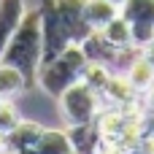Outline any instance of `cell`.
I'll list each match as a JSON object with an SVG mask.
<instances>
[{
	"instance_id": "obj_19",
	"label": "cell",
	"mask_w": 154,
	"mask_h": 154,
	"mask_svg": "<svg viewBox=\"0 0 154 154\" xmlns=\"http://www.w3.org/2000/svg\"><path fill=\"white\" fill-rule=\"evenodd\" d=\"M3 154H35V149H22V152H3Z\"/></svg>"
},
{
	"instance_id": "obj_20",
	"label": "cell",
	"mask_w": 154,
	"mask_h": 154,
	"mask_svg": "<svg viewBox=\"0 0 154 154\" xmlns=\"http://www.w3.org/2000/svg\"><path fill=\"white\" fill-rule=\"evenodd\" d=\"M111 3H114V5H122V3H125V0H111Z\"/></svg>"
},
{
	"instance_id": "obj_15",
	"label": "cell",
	"mask_w": 154,
	"mask_h": 154,
	"mask_svg": "<svg viewBox=\"0 0 154 154\" xmlns=\"http://www.w3.org/2000/svg\"><path fill=\"white\" fill-rule=\"evenodd\" d=\"M100 32L114 43V46H119V49H125V46H133V32H130V22L122 16V14H116L106 27H100Z\"/></svg>"
},
{
	"instance_id": "obj_3",
	"label": "cell",
	"mask_w": 154,
	"mask_h": 154,
	"mask_svg": "<svg viewBox=\"0 0 154 154\" xmlns=\"http://www.w3.org/2000/svg\"><path fill=\"white\" fill-rule=\"evenodd\" d=\"M60 111L65 116V122L73 127V125H89L95 122V116L100 114L103 108V97L95 87H89L84 79H79L76 84H70L60 97Z\"/></svg>"
},
{
	"instance_id": "obj_7",
	"label": "cell",
	"mask_w": 154,
	"mask_h": 154,
	"mask_svg": "<svg viewBox=\"0 0 154 154\" xmlns=\"http://www.w3.org/2000/svg\"><path fill=\"white\" fill-rule=\"evenodd\" d=\"M100 97H103V106H119V108L143 100V95L127 81L125 73H111L108 81H106V87L100 89Z\"/></svg>"
},
{
	"instance_id": "obj_11",
	"label": "cell",
	"mask_w": 154,
	"mask_h": 154,
	"mask_svg": "<svg viewBox=\"0 0 154 154\" xmlns=\"http://www.w3.org/2000/svg\"><path fill=\"white\" fill-rule=\"evenodd\" d=\"M35 154H76L68 130H54V127H43L38 143H35Z\"/></svg>"
},
{
	"instance_id": "obj_18",
	"label": "cell",
	"mask_w": 154,
	"mask_h": 154,
	"mask_svg": "<svg viewBox=\"0 0 154 154\" xmlns=\"http://www.w3.org/2000/svg\"><path fill=\"white\" fill-rule=\"evenodd\" d=\"M143 100H146V111H149V116L154 119V84H152V89L143 95Z\"/></svg>"
},
{
	"instance_id": "obj_8",
	"label": "cell",
	"mask_w": 154,
	"mask_h": 154,
	"mask_svg": "<svg viewBox=\"0 0 154 154\" xmlns=\"http://www.w3.org/2000/svg\"><path fill=\"white\" fill-rule=\"evenodd\" d=\"M41 133H43V127H41L38 122L19 119V125L3 135V152H22V149H35V143H38Z\"/></svg>"
},
{
	"instance_id": "obj_5",
	"label": "cell",
	"mask_w": 154,
	"mask_h": 154,
	"mask_svg": "<svg viewBox=\"0 0 154 154\" xmlns=\"http://www.w3.org/2000/svg\"><path fill=\"white\" fill-rule=\"evenodd\" d=\"M119 14L130 22L133 46L143 49L149 41H154V0H125Z\"/></svg>"
},
{
	"instance_id": "obj_13",
	"label": "cell",
	"mask_w": 154,
	"mask_h": 154,
	"mask_svg": "<svg viewBox=\"0 0 154 154\" xmlns=\"http://www.w3.org/2000/svg\"><path fill=\"white\" fill-rule=\"evenodd\" d=\"M68 135H70V143H73L76 154H95L97 143H100V135L95 130V122H89V125H73L68 130Z\"/></svg>"
},
{
	"instance_id": "obj_6",
	"label": "cell",
	"mask_w": 154,
	"mask_h": 154,
	"mask_svg": "<svg viewBox=\"0 0 154 154\" xmlns=\"http://www.w3.org/2000/svg\"><path fill=\"white\" fill-rule=\"evenodd\" d=\"M81 51H84V57H87V62H100V65H106V68H111V73H114V68H116V62H119V54H122V49L119 46H114L100 30H92L81 43Z\"/></svg>"
},
{
	"instance_id": "obj_12",
	"label": "cell",
	"mask_w": 154,
	"mask_h": 154,
	"mask_svg": "<svg viewBox=\"0 0 154 154\" xmlns=\"http://www.w3.org/2000/svg\"><path fill=\"white\" fill-rule=\"evenodd\" d=\"M116 14H119V5H114L111 0H84V16L92 30L106 27Z\"/></svg>"
},
{
	"instance_id": "obj_17",
	"label": "cell",
	"mask_w": 154,
	"mask_h": 154,
	"mask_svg": "<svg viewBox=\"0 0 154 154\" xmlns=\"http://www.w3.org/2000/svg\"><path fill=\"white\" fill-rule=\"evenodd\" d=\"M19 125V111L11 100L0 97V135H5L8 130H14Z\"/></svg>"
},
{
	"instance_id": "obj_4",
	"label": "cell",
	"mask_w": 154,
	"mask_h": 154,
	"mask_svg": "<svg viewBox=\"0 0 154 154\" xmlns=\"http://www.w3.org/2000/svg\"><path fill=\"white\" fill-rule=\"evenodd\" d=\"M38 14H41V35H43V57H41V65H43V62L54 60L57 54H62L76 41H73V32H70L68 22L60 14L57 0H41Z\"/></svg>"
},
{
	"instance_id": "obj_21",
	"label": "cell",
	"mask_w": 154,
	"mask_h": 154,
	"mask_svg": "<svg viewBox=\"0 0 154 154\" xmlns=\"http://www.w3.org/2000/svg\"><path fill=\"white\" fill-rule=\"evenodd\" d=\"M0 154H3V135H0Z\"/></svg>"
},
{
	"instance_id": "obj_14",
	"label": "cell",
	"mask_w": 154,
	"mask_h": 154,
	"mask_svg": "<svg viewBox=\"0 0 154 154\" xmlns=\"http://www.w3.org/2000/svg\"><path fill=\"white\" fill-rule=\"evenodd\" d=\"M24 89H27V81H24L22 70H19V68H14V65L0 62V97L14 100V97H16V95H22Z\"/></svg>"
},
{
	"instance_id": "obj_16",
	"label": "cell",
	"mask_w": 154,
	"mask_h": 154,
	"mask_svg": "<svg viewBox=\"0 0 154 154\" xmlns=\"http://www.w3.org/2000/svg\"><path fill=\"white\" fill-rule=\"evenodd\" d=\"M108 76H111V68H106V65H100V62H87V65H84V73H81V79H84L89 87H95L97 92L106 87Z\"/></svg>"
},
{
	"instance_id": "obj_1",
	"label": "cell",
	"mask_w": 154,
	"mask_h": 154,
	"mask_svg": "<svg viewBox=\"0 0 154 154\" xmlns=\"http://www.w3.org/2000/svg\"><path fill=\"white\" fill-rule=\"evenodd\" d=\"M41 57H43V35H41V14L38 8L27 11L19 22V27L14 30V35L8 38L0 62L14 65L22 70L27 89L38 87V68H41Z\"/></svg>"
},
{
	"instance_id": "obj_2",
	"label": "cell",
	"mask_w": 154,
	"mask_h": 154,
	"mask_svg": "<svg viewBox=\"0 0 154 154\" xmlns=\"http://www.w3.org/2000/svg\"><path fill=\"white\" fill-rule=\"evenodd\" d=\"M84 65H87V57L81 51L79 43L68 46L62 54H57L54 60L43 62L38 68V87L51 95V97H60L70 84H76L84 73Z\"/></svg>"
},
{
	"instance_id": "obj_9",
	"label": "cell",
	"mask_w": 154,
	"mask_h": 154,
	"mask_svg": "<svg viewBox=\"0 0 154 154\" xmlns=\"http://www.w3.org/2000/svg\"><path fill=\"white\" fill-rule=\"evenodd\" d=\"M24 0H0V54L24 16Z\"/></svg>"
},
{
	"instance_id": "obj_10",
	"label": "cell",
	"mask_w": 154,
	"mask_h": 154,
	"mask_svg": "<svg viewBox=\"0 0 154 154\" xmlns=\"http://www.w3.org/2000/svg\"><path fill=\"white\" fill-rule=\"evenodd\" d=\"M125 76H127V81H130L141 95H146V92L152 89V84H154V62L143 54V51H138L135 60L127 65Z\"/></svg>"
}]
</instances>
